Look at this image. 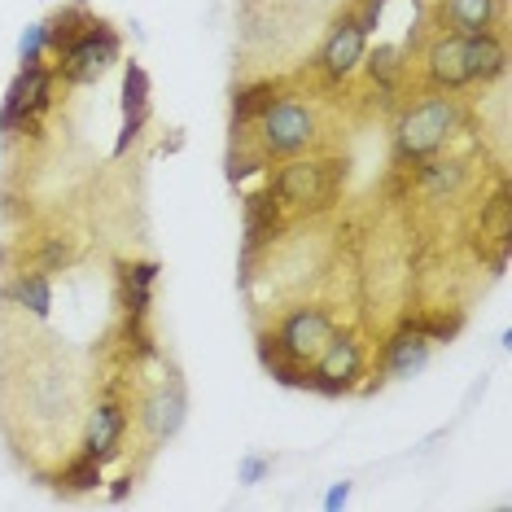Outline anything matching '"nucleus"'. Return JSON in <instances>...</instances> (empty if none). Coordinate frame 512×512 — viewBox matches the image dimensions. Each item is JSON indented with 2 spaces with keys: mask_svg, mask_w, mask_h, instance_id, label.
Returning a JSON list of instances; mask_svg holds the SVG:
<instances>
[{
  "mask_svg": "<svg viewBox=\"0 0 512 512\" xmlns=\"http://www.w3.org/2000/svg\"><path fill=\"white\" fill-rule=\"evenodd\" d=\"M158 281V263H127L123 267V302H127V316L132 324L145 320L149 311V285Z\"/></svg>",
  "mask_w": 512,
  "mask_h": 512,
  "instance_id": "2eb2a0df",
  "label": "nucleus"
},
{
  "mask_svg": "<svg viewBox=\"0 0 512 512\" xmlns=\"http://www.w3.org/2000/svg\"><path fill=\"white\" fill-rule=\"evenodd\" d=\"M184 412H189V399H184V386H180V381H171V386H162V390H154V394H149V399H145L141 421H145L149 434H154V438L162 442V438L180 434Z\"/></svg>",
  "mask_w": 512,
  "mask_h": 512,
  "instance_id": "9d476101",
  "label": "nucleus"
},
{
  "mask_svg": "<svg viewBox=\"0 0 512 512\" xmlns=\"http://www.w3.org/2000/svg\"><path fill=\"white\" fill-rule=\"evenodd\" d=\"M92 22H97V18L88 14V5H66L62 14H53L49 22H44V36H49V49L62 53L66 44H75L79 36H84Z\"/></svg>",
  "mask_w": 512,
  "mask_h": 512,
  "instance_id": "f3484780",
  "label": "nucleus"
},
{
  "mask_svg": "<svg viewBox=\"0 0 512 512\" xmlns=\"http://www.w3.org/2000/svg\"><path fill=\"white\" fill-rule=\"evenodd\" d=\"M276 337H281V346H285L289 359L307 364V359H316L324 351V342L333 337V324H329L324 311L302 307V311H294V316H285V324L276 329Z\"/></svg>",
  "mask_w": 512,
  "mask_h": 512,
  "instance_id": "39448f33",
  "label": "nucleus"
},
{
  "mask_svg": "<svg viewBox=\"0 0 512 512\" xmlns=\"http://www.w3.org/2000/svg\"><path fill=\"white\" fill-rule=\"evenodd\" d=\"M57 486H62V491H71V495H84V491H97L101 486V460H92L88 451L79 460H71L62 469V477H57Z\"/></svg>",
  "mask_w": 512,
  "mask_h": 512,
  "instance_id": "4be33fe9",
  "label": "nucleus"
},
{
  "mask_svg": "<svg viewBox=\"0 0 512 512\" xmlns=\"http://www.w3.org/2000/svg\"><path fill=\"white\" fill-rule=\"evenodd\" d=\"M66 403V390H62V377L57 372H44V377L31 381V407H36L40 416H57Z\"/></svg>",
  "mask_w": 512,
  "mask_h": 512,
  "instance_id": "5701e85b",
  "label": "nucleus"
},
{
  "mask_svg": "<svg viewBox=\"0 0 512 512\" xmlns=\"http://www.w3.org/2000/svg\"><path fill=\"white\" fill-rule=\"evenodd\" d=\"M9 298L18 302V307H27L31 316H49L53 311V289H49V276H18L14 285H9Z\"/></svg>",
  "mask_w": 512,
  "mask_h": 512,
  "instance_id": "6ab92c4d",
  "label": "nucleus"
},
{
  "mask_svg": "<svg viewBox=\"0 0 512 512\" xmlns=\"http://www.w3.org/2000/svg\"><path fill=\"white\" fill-rule=\"evenodd\" d=\"M482 237L495 241V259H508V241H512V197L499 189L491 202L482 206Z\"/></svg>",
  "mask_w": 512,
  "mask_h": 512,
  "instance_id": "dca6fc26",
  "label": "nucleus"
},
{
  "mask_svg": "<svg viewBox=\"0 0 512 512\" xmlns=\"http://www.w3.org/2000/svg\"><path fill=\"white\" fill-rule=\"evenodd\" d=\"M342 184V167L337 162H289L281 176L272 180V193L289 206H329V197Z\"/></svg>",
  "mask_w": 512,
  "mask_h": 512,
  "instance_id": "7ed1b4c3",
  "label": "nucleus"
},
{
  "mask_svg": "<svg viewBox=\"0 0 512 512\" xmlns=\"http://www.w3.org/2000/svg\"><path fill=\"white\" fill-rule=\"evenodd\" d=\"M119 53H123V40L114 36L106 22H92L84 36L62 49V79L66 84H92V79H101L119 62Z\"/></svg>",
  "mask_w": 512,
  "mask_h": 512,
  "instance_id": "f03ea898",
  "label": "nucleus"
},
{
  "mask_svg": "<svg viewBox=\"0 0 512 512\" xmlns=\"http://www.w3.org/2000/svg\"><path fill=\"white\" fill-rule=\"evenodd\" d=\"M464 184V162H421V189L425 193H434V197H442V193H456Z\"/></svg>",
  "mask_w": 512,
  "mask_h": 512,
  "instance_id": "412c9836",
  "label": "nucleus"
},
{
  "mask_svg": "<svg viewBox=\"0 0 512 512\" xmlns=\"http://www.w3.org/2000/svg\"><path fill=\"white\" fill-rule=\"evenodd\" d=\"M149 119V75L141 62H127L123 71V132L114 141V154H127V145L141 136V127Z\"/></svg>",
  "mask_w": 512,
  "mask_h": 512,
  "instance_id": "0eeeda50",
  "label": "nucleus"
},
{
  "mask_svg": "<svg viewBox=\"0 0 512 512\" xmlns=\"http://www.w3.org/2000/svg\"><path fill=\"white\" fill-rule=\"evenodd\" d=\"M250 171H259V158H250V154L228 158V180H241V176H250Z\"/></svg>",
  "mask_w": 512,
  "mask_h": 512,
  "instance_id": "c85d7f7f",
  "label": "nucleus"
},
{
  "mask_svg": "<svg viewBox=\"0 0 512 512\" xmlns=\"http://www.w3.org/2000/svg\"><path fill=\"white\" fill-rule=\"evenodd\" d=\"M14 92H18V101H22V110L36 119V114H44L53 106V75L44 71V66H31V71H18L14 79Z\"/></svg>",
  "mask_w": 512,
  "mask_h": 512,
  "instance_id": "a211bd4d",
  "label": "nucleus"
},
{
  "mask_svg": "<svg viewBox=\"0 0 512 512\" xmlns=\"http://www.w3.org/2000/svg\"><path fill=\"white\" fill-rule=\"evenodd\" d=\"M259 127H263L267 154H298V149H307V141L316 136V123H311L307 106H298V101H272V106L259 114Z\"/></svg>",
  "mask_w": 512,
  "mask_h": 512,
  "instance_id": "20e7f679",
  "label": "nucleus"
},
{
  "mask_svg": "<svg viewBox=\"0 0 512 512\" xmlns=\"http://www.w3.org/2000/svg\"><path fill=\"white\" fill-rule=\"evenodd\" d=\"M456 123H460V110H456V101H447V97H434V101H425V106H416L399 123V158L403 162L434 158L438 149L447 145V136L456 132Z\"/></svg>",
  "mask_w": 512,
  "mask_h": 512,
  "instance_id": "f257e3e1",
  "label": "nucleus"
},
{
  "mask_svg": "<svg viewBox=\"0 0 512 512\" xmlns=\"http://www.w3.org/2000/svg\"><path fill=\"white\" fill-rule=\"evenodd\" d=\"M460 324H464V316H434V320H421V329L429 342H451V337L460 333Z\"/></svg>",
  "mask_w": 512,
  "mask_h": 512,
  "instance_id": "a878e982",
  "label": "nucleus"
},
{
  "mask_svg": "<svg viewBox=\"0 0 512 512\" xmlns=\"http://www.w3.org/2000/svg\"><path fill=\"white\" fill-rule=\"evenodd\" d=\"M272 101H276V88H272V84H250V88H241L237 97H232V132H241L246 123H254L267 106H272Z\"/></svg>",
  "mask_w": 512,
  "mask_h": 512,
  "instance_id": "aec40b11",
  "label": "nucleus"
},
{
  "mask_svg": "<svg viewBox=\"0 0 512 512\" xmlns=\"http://www.w3.org/2000/svg\"><path fill=\"white\" fill-rule=\"evenodd\" d=\"M447 18L460 36H482V31L495 27L499 0H447Z\"/></svg>",
  "mask_w": 512,
  "mask_h": 512,
  "instance_id": "4468645a",
  "label": "nucleus"
},
{
  "mask_svg": "<svg viewBox=\"0 0 512 512\" xmlns=\"http://www.w3.org/2000/svg\"><path fill=\"white\" fill-rule=\"evenodd\" d=\"M127 491H132V477H119V482H114V499H127Z\"/></svg>",
  "mask_w": 512,
  "mask_h": 512,
  "instance_id": "7c9ffc66",
  "label": "nucleus"
},
{
  "mask_svg": "<svg viewBox=\"0 0 512 512\" xmlns=\"http://www.w3.org/2000/svg\"><path fill=\"white\" fill-rule=\"evenodd\" d=\"M123 425H127V421H123L119 407H114V403H101L97 412L88 416V456H92V460H101V464L119 456Z\"/></svg>",
  "mask_w": 512,
  "mask_h": 512,
  "instance_id": "ddd939ff",
  "label": "nucleus"
},
{
  "mask_svg": "<svg viewBox=\"0 0 512 512\" xmlns=\"http://www.w3.org/2000/svg\"><path fill=\"white\" fill-rule=\"evenodd\" d=\"M346 499H351V482H337V486H329V495H324V508H342Z\"/></svg>",
  "mask_w": 512,
  "mask_h": 512,
  "instance_id": "c756f323",
  "label": "nucleus"
},
{
  "mask_svg": "<svg viewBox=\"0 0 512 512\" xmlns=\"http://www.w3.org/2000/svg\"><path fill=\"white\" fill-rule=\"evenodd\" d=\"M267 469H272V460H267V456H246V460H241V482H246V486H254V482H263V477H267Z\"/></svg>",
  "mask_w": 512,
  "mask_h": 512,
  "instance_id": "bb28decb",
  "label": "nucleus"
},
{
  "mask_svg": "<svg viewBox=\"0 0 512 512\" xmlns=\"http://www.w3.org/2000/svg\"><path fill=\"white\" fill-rule=\"evenodd\" d=\"M316 372L324 381H329V386L337 390V394H346L355 386V377L359 372H364V359H359V346L351 342V337H329V342H324V351L316 355Z\"/></svg>",
  "mask_w": 512,
  "mask_h": 512,
  "instance_id": "6e6552de",
  "label": "nucleus"
},
{
  "mask_svg": "<svg viewBox=\"0 0 512 512\" xmlns=\"http://www.w3.org/2000/svg\"><path fill=\"white\" fill-rule=\"evenodd\" d=\"M429 337L421 329V320H407L399 333L390 337V346H386V368H390V377H416L425 364H429Z\"/></svg>",
  "mask_w": 512,
  "mask_h": 512,
  "instance_id": "1a4fd4ad",
  "label": "nucleus"
},
{
  "mask_svg": "<svg viewBox=\"0 0 512 512\" xmlns=\"http://www.w3.org/2000/svg\"><path fill=\"white\" fill-rule=\"evenodd\" d=\"M368 71H372V79H381V84H390V79L399 75V49H390V44H381V49L368 57Z\"/></svg>",
  "mask_w": 512,
  "mask_h": 512,
  "instance_id": "393cba45",
  "label": "nucleus"
},
{
  "mask_svg": "<svg viewBox=\"0 0 512 512\" xmlns=\"http://www.w3.org/2000/svg\"><path fill=\"white\" fill-rule=\"evenodd\" d=\"M66 259H71V250H66L62 241H49V246H44V254H40V267H44V272H57V267H62Z\"/></svg>",
  "mask_w": 512,
  "mask_h": 512,
  "instance_id": "cd10ccee",
  "label": "nucleus"
},
{
  "mask_svg": "<svg viewBox=\"0 0 512 512\" xmlns=\"http://www.w3.org/2000/svg\"><path fill=\"white\" fill-rule=\"evenodd\" d=\"M429 75L442 88H464L473 84L469 75V40L464 36H442L434 49H429Z\"/></svg>",
  "mask_w": 512,
  "mask_h": 512,
  "instance_id": "9b49d317",
  "label": "nucleus"
},
{
  "mask_svg": "<svg viewBox=\"0 0 512 512\" xmlns=\"http://www.w3.org/2000/svg\"><path fill=\"white\" fill-rule=\"evenodd\" d=\"M276 232H281V197L272 189L246 197V254L267 246Z\"/></svg>",
  "mask_w": 512,
  "mask_h": 512,
  "instance_id": "f8f14e48",
  "label": "nucleus"
},
{
  "mask_svg": "<svg viewBox=\"0 0 512 512\" xmlns=\"http://www.w3.org/2000/svg\"><path fill=\"white\" fill-rule=\"evenodd\" d=\"M364 49H368V31L359 27V18H342L333 27V36L324 40L320 62H324V71H329L333 79H346L359 62H364Z\"/></svg>",
  "mask_w": 512,
  "mask_h": 512,
  "instance_id": "423d86ee",
  "label": "nucleus"
},
{
  "mask_svg": "<svg viewBox=\"0 0 512 512\" xmlns=\"http://www.w3.org/2000/svg\"><path fill=\"white\" fill-rule=\"evenodd\" d=\"M44 49H49V36H44V22H31V27L18 36V62H22V71L40 66V53H44Z\"/></svg>",
  "mask_w": 512,
  "mask_h": 512,
  "instance_id": "b1692460",
  "label": "nucleus"
}]
</instances>
